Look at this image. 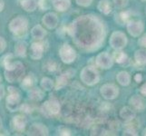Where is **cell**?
Returning a JSON list of instances; mask_svg holds the SVG:
<instances>
[{"mask_svg":"<svg viewBox=\"0 0 146 136\" xmlns=\"http://www.w3.org/2000/svg\"><path fill=\"white\" fill-rule=\"evenodd\" d=\"M113 5L118 8H123L124 7H126V5L128 3V0H112Z\"/></svg>","mask_w":146,"mask_h":136,"instance_id":"cell-33","label":"cell"},{"mask_svg":"<svg viewBox=\"0 0 146 136\" xmlns=\"http://www.w3.org/2000/svg\"><path fill=\"white\" fill-rule=\"evenodd\" d=\"M141 1H143V2H146V0H141Z\"/></svg>","mask_w":146,"mask_h":136,"instance_id":"cell-48","label":"cell"},{"mask_svg":"<svg viewBox=\"0 0 146 136\" xmlns=\"http://www.w3.org/2000/svg\"><path fill=\"white\" fill-rule=\"evenodd\" d=\"M7 41L3 36H0V54L5 52V50L7 49Z\"/></svg>","mask_w":146,"mask_h":136,"instance_id":"cell-35","label":"cell"},{"mask_svg":"<svg viewBox=\"0 0 146 136\" xmlns=\"http://www.w3.org/2000/svg\"><path fill=\"white\" fill-rule=\"evenodd\" d=\"M40 87L46 92H49V91H52L54 88V83L51 78L43 77L40 81Z\"/></svg>","mask_w":146,"mask_h":136,"instance_id":"cell-28","label":"cell"},{"mask_svg":"<svg viewBox=\"0 0 146 136\" xmlns=\"http://www.w3.org/2000/svg\"><path fill=\"white\" fill-rule=\"evenodd\" d=\"M105 130L102 127H95L94 131H92V135H104L105 134Z\"/></svg>","mask_w":146,"mask_h":136,"instance_id":"cell-36","label":"cell"},{"mask_svg":"<svg viewBox=\"0 0 146 136\" xmlns=\"http://www.w3.org/2000/svg\"><path fill=\"white\" fill-rule=\"evenodd\" d=\"M44 92L46 91L43 90L41 87H33L27 91V94L28 97L31 100L35 101V102H39V101L44 99Z\"/></svg>","mask_w":146,"mask_h":136,"instance_id":"cell-17","label":"cell"},{"mask_svg":"<svg viewBox=\"0 0 146 136\" xmlns=\"http://www.w3.org/2000/svg\"><path fill=\"white\" fill-rule=\"evenodd\" d=\"M143 136H145V135H146V128L143 131Z\"/></svg>","mask_w":146,"mask_h":136,"instance_id":"cell-46","label":"cell"},{"mask_svg":"<svg viewBox=\"0 0 146 136\" xmlns=\"http://www.w3.org/2000/svg\"><path fill=\"white\" fill-rule=\"evenodd\" d=\"M20 6L26 12H34L38 7V0H20Z\"/></svg>","mask_w":146,"mask_h":136,"instance_id":"cell-22","label":"cell"},{"mask_svg":"<svg viewBox=\"0 0 146 136\" xmlns=\"http://www.w3.org/2000/svg\"><path fill=\"white\" fill-rule=\"evenodd\" d=\"M134 80H135V82H136V83H141V82H142V80H143L142 74H136L134 75Z\"/></svg>","mask_w":146,"mask_h":136,"instance_id":"cell-41","label":"cell"},{"mask_svg":"<svg viewBox=\"0 0 146 136\" xmlns=\"http://www.w3.org/2000/svg\"><path fill=\"white\" fill-rule=\"evenodd\" d=\"M2 81V76H1V74H0V82Z\"/></svg>","mask_w":146,"mask_h":136,"instance_id":"cell-47","label":"cell"},{"mask_svg":"<svg viewBox=\"0 0 146 136\" xmlns=\"http://www.w3.org/2000/svg\"><path fill=\"white\" fill-rule=\"evenodd\" d=\"M5 94H6V92H5V87H4V85L0 84V101H1V100L4 98Z\"/></svg>","mask_w":146,"mask_h":136,"instance_id":"cell-40","label":"cell"},{"mask_svg":"<svg viewBox=\"0 0 146 136\" xmlns=\"http://www.w3.org/2000/svg\"><path fill=\"white\" fill-rule=\"evenodd\" d=\"M19 111H21L24 113H30L33 112V108L30 104L28 103H21L19 107Z\"/></svg>","mask_w":146,"mask_h":136,"instance_id":"cell-31","label":"cell"},{"mask_svg":"<svg viewBox=\"0 0 146 136\" xmlns=\"http://www.w3.org/2000/svg\"><path fill=\"white\" fill-rule=\"evenodd\" d=\"M113 60H115L116 63L119 64H124L128 61V56L126 54L122 52L121 50H116L113 56Z\"/></svg>","mask_w":146,"mask_h":136,"instance_id":"cell-29","label":"cell"},{"mask_svg":"<svg viewBox=\"0 0 146 136\" xmlns=\"http://www.w3.org/2000/svg\"><path fill=\"white\" fill-rule=\"evenodd\" d=\"M42 23L47 29H54L56 28L59 24V18L57 15L54 12L46 13L42 18Z\"/></svg>","mask_w":146,"mask_h":136,"instance_id":"cell-14","label":"cell"},{"mask_svg":"<svg viewBox=\"0 0 146 136\" xmlns=\"http://www.w3.org/2000/svg\"><path fill=\"white\" fill-rule=\"evenodd\" d=\"M53 7V0H38V7L43 10V11H46Z\"/></svg>","mask_w":146,"mask_h":136,"instance_id":"cell-30","label":"cell"},{"mask_svg":"<svg viewBox=\"0 0 146 136\" xmlns=\"http://www.w3.org/2000/svg\"><path fill=\"white\" fill-rule=\"evenodd\" d=\"M7 96L6 98V107L9 112L14 113L19 110L21 105V94L15 86L7 87Z\"/></svg>","mask_w":146,"mask_h":136,"instance_id":"cell-4","label":"cell"},{"mask_svg":"<svg viewBox=\"0 0 146 136\" xmlns=\"http://www.w3.org/2000/svg\"><path fill=\"white\" fill-rule=\"evenodd\" d=\"M121 17H122L123 19V21L125 22V23H127L128 21H130V16H129V13L128 12H123V13H121Z\"/></svg>","mask_w":146,"mask_h":136,"instance_id":"cell-39","label":"cell"},{"mask_svg":"<svg viewBox=\"0 0 146 136\" xmlns=\"http://www.w3.org/2000/svg\"><path fill=\"white\" fill-rule=\"evenodd\" d=\"M27 120L23 114L15 115L11 121V128L17 133H23L27 128Z\"/></svg>","mask_w":146,"mask_h":136,"instance_id":"cell-13","label":"cell"},{"mask_svg":"<svg viewBox=\"0 0 146 136\" xmlns=\"http://www.w3.org/2000/svg\"><path fill=\"white\" fill-rule=\"evenodd\" d=\"M59 134L60 135H70L71 133H70V131L67 130V129H64L63 131H60L59 132Z\"/></svg>","mask_w":146,"mask_h":136,"instance_id":"cell-43","label":"cell"},{"mask_svg":"<svg viewBox=\"0 0 146 136\" xmlns=\"http://www.w3.org/2000/svg\"><path fill=\"white\" fill-rule=\"evenodd\" d=\"M68 34L80 49L94 51L101 47L105 38L103 20L97 16L85 15L75 18L68 27Z\"/></svg>","mask_w":146,"mask_h":136,"instance_id":"cell-1","label":"cell"},{"mask_svg":"<svg viewBox=\"0 0 146 136\" xmlns=\"http://www.w3.org/2000/svg\"><path fill=\"white\" fill-rule=\"evenodd\" d=\"M2 127H3V122H2V119H1V117H0V130L2 129Z\"/></svg>","mask_w":146,"mask_h":136,"instance_id":"cell-45","label":"cell"},{"mask_svg":"<svg viewBox=\"0 0 146 136\" xmlns=\"http://www.w3.org/2000/svg\"><path fill=\"white\" fill-rule=\"evenodd\" d=\"M68 80H69V75L67 73L62 74L61 75H59V76L56 78V82L54 84V88L56 90L62 89L63 87H64L65 85L67 84Z\"/></svg>","mask_w":146,"mask_h":136,"instance_id":"cell-27","label":"cell"},{"mask_svg":"<svg viewBox=\"0 0 146 136\" xmlns=\"http://www.w3.org/2000/svg\"><path fill=\"white\" fill-rule=\"evenodd\" d=\"M97 9L104 15H109L112 12V4L109 0H100L97 5Z\"/></svg>","mask_w":146,"mask_h":136,"instance_id":"cell-25","label":"cell"},{"mask_svg":"<svg viewBox=\"0 0 146 136\" xmlns=\"http://www.w3.org/2000/svg\"><path fill=\"white\" fill-rule=\"evenodd\" d=\"M71 7V0H53V7L59 12H64Z\"/></svg>","mask_w":146,"mask_h":136,"instance_id":"cell-23","label":"cell"},{"mask_svg":"<svg viewBox=\"0 0 146 136\" xmlns=\"http://www.w3.org/2000/svg\"><path fill=\"white\" fill-rule=\"evenodd\" d=\"M138 44H139V46H141L142 48L146 49V34H144V36H143L142 37L139 38Z\"/></svg>","mask_w":146,"mask_h":136,"instance_id":"cell-38","label":"cell"},{"mask_svg":"<svg viewBox=\"0 0 146 136\" xmlns=\"http://www.w3.org/2000/svg\"><path fill=\"white\" fill-rule=\"evenodd\" d=\"M46 30L41 25H36L31 29V36L34 39L37 41H41L46 36Z\"/></svg>","mask_w":146,"mask_h":136,"instance_id":"cell-20","label":"cell"},{"mask_svg":"<svg viewBox=\"0 0 146 136\" xmlns=\"http://www.w3.org/2000/svg\"><path fill=\"white\" fill-rule=\"evenodd\" d=\"M145 12H146V11H145Z\"/></svg>","mask_w":146,"mask_h":136,"instance_id":"cell-49","label":"cell"},{"mask_svg":"<svg viewBox=\"0 0 146 136\" xmlns=\"http://www.w3.org/2000/svg\"><path fill=\"white\" fill-rule=\"evenodd\" d=\"M81 81L88 86H93L100 81V74L93 66H85L80 74Z\"/></svg>","mask_w":146,"mask_h":136,"instance_id":"cell-5","label":"cell"},{"mask_svg":"<svg viewBox=\"0 0 146 136\" xmlns=\"http://www.w3.org/2000/svg\"><path fill=\"white\" fill-rule=\"evenodd\" d=\"M59 57L64 64H72L76 58V52L69 44H64L59 49Z\"/></svg>","mask_w":146,"mask_h":136,"instance_id":"cell-8","label":"cell"},{"mask_svg":"<svg viewBox=\"0 0 146 136\" xmlns=\"http://www.w3.org/2000/svg\"><path fill=\"white\" fill-rule=\"evenodd\" d=\"M119 114H120V117L122 118L124 122H131V121H133L135 118V116H136L135 112L129 106L123 107L120 110Z\"/></svg>","mask_w":146,"mask_h":136,"instance_id":"cell-21","label":"cell"},{"mask_svg":"<svg viewBox=\"0 0 146 136\" xmlns=\"http://www.w3.org/2000/svg\"><path fill=\"white\" fill-rule=\"evenodd\" d=\"M140 91H141V94H143V95H146V83L143 84L142 86L140 88Z\"/></svg>","mask_w":146,"mask_h":136,"instance_id":"cell-42","label":"cell"},{"mask_svg":"<svg viewBox=\"0 0 146 136\" xmlns=\"http://www.w3.org/2000/svg\"><path fill=\"white\" fill-rule=\"evenodd\" d=\"M27 44L25 41H18L14 47L15 55L19 58H24L27 56Z\"/></svg>","mask_w":146,"mask_h":136,"instance_id":"cell-18","label":"cell"},{"mask_svg":"<svg viewBox=\"0 0 146 136\" xmlns=\"http://www.w3.org/2000/svg\"><path fill=\"white\" fill-rule=\"evenodd\" d=\"M44 52V45L42 42L37 41L30 44L29 55L32 60H40L43 57Z\"/></svg>","mask_w":146,"mask_h":136,"instance_id":"cell-12","label":"cell"},{"mask_svg":"<svg viewBox=\"0 0 146 136\" xmlns=\"http://www.w3.org/2000/svg\"><path fill=\"white\" fill-rule=\"evenodd\" d=\"M60 110H61V105H60L59 102L55 98H52L46 101L41 106L42 113L48 117L58 114Z\"/></svg>","mask_w":146,"mask_h":136,"instance_id":"cell-7","label":"cell"},{"mask_svg":"<svg viewBox=\"0 0 146 136\" xmlns=\"http://www.w3.org/2000/svg\"><path fill=\"white\" fill-rule=\"evenodd\" d=\"M129 103H130V105H132L134 109L139 110V111H143L146 107V103H145V101L143 100V98L137 94H134L130 98Z\"/></svg>","mask_w":146,"mask_h":136,"instance_id":"cell-19","label":"cell"},{"mask_svg":"<svg viewBox=\"0 0 146 136\" xmlns=\"http://www.w3.org/2000/svg\"><path fill=\"white\" fill-rule=\"evenodd\" d=\"M49 134V131L47 127L44 124L41 123H35L27 131V135H33V136H46Z\"/></svg>","mask_w":146,"mask_h":136,"instance_id":"cell-15","label":"cell"},{"mask_svg":"<svg viewBox=\"0 0 146 136\" xmlns=\"http://www.w3.org/2000/svg\"><path fill=\"white\" fill-rule=\"evenodd\" d=\"M75 2L80 7H87L89 6H91V4L93 3V0H75Z\"/></svg>","mask_w":146,"mask_h":136,"instance_id":"cell-34","label":"cell"},{"mask_svg":"<svg viewBox=\"0 0 146 136\" xmlns=\"http://www.w3.org/2000/svg\"><path fill=\"white\" fill-rule=\"evenodd\" d=\"M25 75H26V67L20 61H13L7 66L4 67L5 79L10 84L20 83Z\"/></svg>","mask_w":146,"mask_h":136,"instance_id":"cell-2","label":"cell"},{"mask_svg":"<svg viewBox=\"0 0 146 136\" xmlns=\"http://www.w3.org/2000/svg\"><path fill=\"white\" fill-rule=\"evenodd\" d=\"M13 61H14V55L13 54H7V55H5L3 60H2V64H3L4 67H6L8 64H11Z\"/></svg>","mask_w":146,"mask_h":136,"instance_id":"cell-32","label":"cell"},{"mask_svg":"<svg viewBox=\"0 0 146 136\" xmlns=\"http://www.w3.org/2000/svg\"><path fill=\"white\" fill-rule=\"evenodd\" d=\"M134 60L139 65H146V49L136 50L134 53Z\"/></svg>","mask_w":146,"mask_h":136,"instance_id":"cell-26","label":"cell"},{"mask_svg":"<svg viewBox=\"0 0 146 136\" xmlns=\"http://www.w3.org/2000/svg\"><path fill=\"white\" fill-rule=\"evenodd\" d=\"M123 135H133V136H136L137 133L133 128H126L123 133Z\"/></svg>","mask_w":146,"mask_h":136,"instance_id":"cell-37","label":"cell"},{"mask_svg":"<svg viewBox=\"0 0 146 136\" xmlns=\"http://www.w3.org/2000/svg\"><path fill=\"white\" fill-rule=\"evenodd\" d=\"M5 8V2L4 0H0V12H2Z\"/></svg>","mask_w":146,"mask_h":136,"instance_id":"cell-44","label":"cell"},{"mask_svg":"<svg viewBox=\"0 0 146 136\" xmlns=\"http://www.w3.org/2000/svg\"><path fill=\"white\" fill-rule=\"evenodd\" d=\"M28 19L24 16H17L10 20L8 30L15 36L22 37L27 34L28 29Z\"/></svg>","mask_w":146,"mask_h":136,"instance_id":"cell-3","label":"cell"},{"mask_svg":"<svg viewBox=\"0 0 146 136\" xmlns=\"http://www.w3.org/2000/svg\"><path fill=\"white\" fill-rule=\"evenodd\" d=\"M127 43V36L124 33L121 31H114L111 34L109 44L111 47L113 48L114 50H122L126 46Z\"/></svg>","mask_w":146,"mask_h":136,"instance_id":"cell-6","label":"cell"},{"mask_svg":"<svg viewBox=\"0 0 146 136\" xmlns=\"http://www.w3.org/2000/svg\"><path fill=\"white\" fill-rule=\"evenodd\" d=\"M116 80L122 86H128L131 83V75L126 71H121L116 75Z\"/></svg>","mask_w":146,"mask_h":136,"instance_id":"cell-24","label":"cell"},{"mask_svg":"<svg viewBox=\"0 0 146 136\" xmlns=\"http://www.w3.org/2000/svg\"><path fill=\"white\" fill-rule=\"evenodd\" d=\"M36 82V76H35V74L33 73H29L28 74L25 75L23 80L20 82V85H21L22 89L28 91L31 88L35 87Z\"/></svg>","mask_w":146,"mask_h":136,"instance_id":"cell-16","label":"cell"},{"mask_svg":"<svg viewBox=\"0 0 146 136\" xmlns=\"http://www.w3.org/2000/svg\"><path fill=\"white\" fill-rule=\"evenodd\" d=\"M95 64L102 69H110L113 65V58L107 52H103L100 53L95 58Z\"/></svg>","mask_w":146,"mask_h":136,"instance_id":"cell-11","label":"cell"},{"mask_svg":"<svg viewBox=\"0 0 146 136\" xmlns=\"http://www.w3.org/2000/svg\"><path fill=\"white\" fill-rule=\"evenodd\" d=\"M100 94L105 100H113L119 94V88L113 84H105L100 89Z\"/></svg>","mask_w":146,"mask_h":136,"instance_id":"cell-9","label":"cell"},{"mask_svg":"<svg viewBox=\"0 0 146 136\" xmlns=\"http://www.w3.org/2000/svg\"><path fill=\"white\" fill-rule=\"evenodd\" d=\"M127 31L133 37H138L143 34L144 30L143 22L141 20H130L127 22Z\"/></svg>","mask_w":146,"mask_h":136,"instance_id":"cell-10","label":"cell"}]
</instances>
